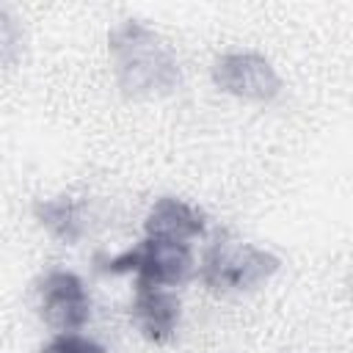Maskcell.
<instances>
[{
	"mask_svg": "<svg viewBox=\"0 0 353 353\" xmlns=\"http://www.w3.org/2000/svg\"><path fill=\"white\" fill-rule=\"evenodd\" d=\"M116 83L127 97H165L182 83L174 50L160 33L138 19H124L108 33Z\"/></svg>",
	"mask_w": 353,
	"mask_h": 353,
	"instance_id": "6da1fadb",
	"label": "cell"
},
{
	"mask_svg": "<svg viewBox=\"0 0 353 353\" xmlns=\"http://www.w3.org/2000/svg\"><path fill=\"white\" fill-rule=\"evenodd\" d=\"M281 268V259L259 245L251 243H240L232 240L229 234H218L199 265V276L201 284L210 292H251L259 284H265L268 279L276 276V270Z\"/></svg>",
	"mask_w": 353,
	"mask_h": 353,
	"instance_id": "7a4b0ae2",
	"label": "cell"
},
{
	"mask_svg": "<svg viewBox=\"0 0 353 353\" xmlns=\"http://www.w3.org/2000/svg\"><path fill=\"white\" fill-rule=\"evenodd\" d=\"M99 273H135V287H179L193 276V251L190 243L143 237L135 248H127L116 256L97 254Z\"/></svg>",
	"mask_w": 353,
	"mask_h": 353,
	"instance_id": "3957f363",
	"label": "cell"
},
{
	"mask_svg": "<svg viewBox=\"0 0 353 353\" xmlns=\"http://www.w3.org/2000/svg\"><path fill=\"white\" fill-rule=\"evenodd\" d=\"M212 83L237 99L273 102L281 94V77L259 52H226L212 63Z\"/></svg>",
	"mask_w": 353,
	"mask_h": 353,
	"instance_id": "277c9868",
	"label": "cell"
},
{
	"mask_svg": "<svg viewBox=\"0 0 353 353\" xmlns=\"http://www.w3.org/2000/svg\"><path fill=\"white\" fill-rule=\"evenodd\" d=\"M39 309L55 331H80L91 317V298L77 273L58 268L39 281Z\"/></svg>",
	"mask_w": 353,
	"mask_h": 353,
	"instance_id": "5b68a950",
	"label": "cell"
},
{
	"mask_svg": "<svg viewBox=\"0 0 353 353\" xmlns=\"http://www.w3.org/2000/svg\"><path fill=\"white\" fill-rule=\"evenodd\" d=\"M130 314L141 328L143 339L154 345H165L176 334L182 317V301L176 298V292L165 287H135Z\"/></svg>",
	"mask_w": 353,
	"mask_h": 353,
	"instance_id": "8992f818",
	"label": "cell"
},
{
	"mask_svg": "<svg viewBox=\"0 0 353 353\" xmlns=\"http://www.w3.org/2000/svg\"><path fill=\"white\" fill-rule=\"evenodd\" d=\"M143 234L157 240H176L190 243L193 237L207 234V218L188 201L176 196H160L143 221Z\"/></svg>",
	"mask_w": 353,
	"mask_h": 353,
	"instance_id": "52a82bcc",
	"label": "cell"
},
{
	"mask_svg": "<svg viewBox=\"0 0 353 353\" xmlns=\"http://www.w3.org/2000/svg\"><path fill=\"white\" fill-rule=\"evenodd\" d=\"M36 221L63 245L80 243L85 223H83V201L74 196H55V199H39L33 204Z\"/></svg>",
	"mask_w": 353,
	"mask_h": 353,
	"instance_id": "ba28073f",
	"label": "cell"
},
{
	"mask_svg": "<svg viewBox=\"0 0 353 353\" xmlns=\"http://www.w3.org/2000/svg\"><path fill=\"white\" fill-rule=\"evenodd\" d=\"M39 353H108V347L94 336H85L77 331H55L39 347Z\"/></svg>",
	"mask_w": 353,
	"mask_h": 353,
	"instance_id": "9c48e42d",
	"label": "cell"
},
{
	"mask_svg": "<svg viewBox=\"0 0 353 353\" xmlns=\"http://www.w3.org/2000/svg\"><path fill=\"white\" fill-rule=\"evenodd\" d=\"M22 58V30L8 8L0 6V66L14 69Z\"/></svg>",
	"mask_w": 353,
	"mask_h": 353,
	"instance_id": "30bf717a",
	"label": "cell"
}]
</instances>
